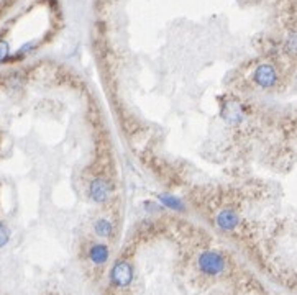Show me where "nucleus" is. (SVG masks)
<instances>
[{
	"instance_id": "nucleus-1",
	"label": "nucleus",
	"mask_w": 297,
	"mask_h": 295,
	"mask_svg": "<svg viewBox=\"0 0 297 295\" xmlns=\"http://www.w3.org/2000/svg\"><path fill=\"white\" fill-rule=\"evenodd\" d=\"M197 268L204 276L215 277V276H220L222 272L227 269V259L224 257V254L219 253V251L209 249L199 254Z\"/></svg>"
},
{
	"instance_id": "nucleus-2",
	"label": "nucleus",
	"mask_w": 297,
	"mask_h": 295,
	"mask_svg": "<svg viewBox=\"0 0 297 295\" xmlns=\"http://www.w3.org/2000/svg\"><path fill=\"white\" fill-rule=\"evenodd\" d=\"M110 284H112L115 289H127L131 285L133 277H135V271H133V266L127 259H118L112 269H110Z\"/></svg>"
},
{
	"instance_id": "nucleus-3",
	"label": "nucleus",
	"mask_w": 297,
	"mask_h": 295,
	"mask_svg": "<svg viewBox=\"0 0 297 295\" xmlns=\"http://www.w3.org/2000/svg\"><path fill=\"white\" fill-rule=\"evenodd\" d=\"M87 195L95 203H105L112 195V184L105 177H94L89 184Z\"/></svg>"
},
{
	"instance_id": "nucleus-4",
	"label": "nucleus",
	"mask_w": 297,
	"mask_h": 295,
	"mask_svg": "<svg viewBox=\"0 0 297 295\" xmlns=\"http://www.w3.org/2000/svg\"><path fill=\"white\" fill-rule=\"evenodd\" d=\"M255 84L263 88H271L278 84V72L271 64H259L253 74Z\"/></svg>"
},
{
	"instance_id": "nucleus-5",
	"label": "nucleus",
	"mask_w": 297,
	"mask_h": 295,
	"mask_svg": "<svg viewBox=\"0 0 297 295\" xmlns=\"http://www.w3.org/2000/svg\"><path fill=\"white\" fill-rule=\"evenodd\" d=\"M215 223H217V226L222 231H233L240 225V217L233 209H224L217 213Z\"/></svg>"
},
{
	"instance_id": "nucleus-6",
	"label": "nucleus",
	"mask_w": 297,
	"mask_h": 295,
	"mask_svg": "<svg viewBox=\"0 0 297 295\" xmlns=\"http://www.w3.org/2000/svg\"><path fill=\"white\" fill-rule=\"evenodd\" d=\"M89 261H91L94 266H103L107 264L109 257H110V249L107 245H103V243H95V245L91 246L89 249Z\"/></svg>"
},
{
	"instance_id": "nucleus-7",
	"label": "nucleus",
	"mask_w": 297,
	"mask_h": 295,
	"mask_svg": "<svg viewBox=\"0 0 297 295\" xmlns=\"http://www.w3.org/2000/svg\"><path fill=\"white\" fill-rule=\"evenodd\" d=\"M158 202L165 206L168 210H173L176 213H184L185 212V203L184 200H181L179 197H176L173 194H159L158 195Z\"/></svg>"
},
{
	"instance_id": "nucleus-8",
	"label": "nucleus",
	"mask_w": 297,
	"mask_h": 295,
	"mask_svg": "<svg viewBox=\"0 0 297 295\" xmlns=\"http://www.w3.org/2000/svg\"><path fill=\"white\" fill-rule=\"evenodd\" d=\"M222 116H224L228 123H240L243 120L241 105L233 100H230L227 105L222 107Z\"/></svg>"
},
{
	"instance_id": "nucleus-9",
	"label": "nucleus",
	"mask_w": 297,
	"mask_h": 295,
	"mask_svg": "<svg viewBox=\"0 0 297 295\" xmlns=\"http://www.w3.org/2000/svg\"><path fill=\"white\" fill-rule=\"evenodd\" d=\"M94 231L100 238H110V236L114 234L115 228H114V223L107 218H99L97 221L94 223Z\"/></svg>"
},
{
	"instance_id": "nucleus-10",
	"label": "nucleus",
	"mask_w": 297,
	"mask_h": 295,
	"mask_svg": "<svg viewBox=\"0 0 297 295\" xmlns=\"http://www.w3.org/2000/svg\"><path fill=\"white\" fill-rule=\"evenodd\" d=\"M284 48H286V53L289 56L297 57V29H295V32H292V33H289Z\"/></svg>"
},
{
	"instance_id": "nucleus-11",
	"label": "nucleus",
	"mask_w": 297,
	"mask_h": 295,
	"mask_svg": "<svg viewBox=\"0 0 297 295\" xmlns=\"http://www.w3.org/2000/svg\"><path fill=\"white\" fill-rule=\"evenodd\" d=\"M143 209H145V212H148V213H159V212L165 210V206H163L159 202L145 200V202H143Z\"/></svg>"
},
{
	"instance_id": "nucleus-12",
	"label": "nucleus",
	"mask_w": 297,
	"mask_h": 295,
	"mask_svg": "<svg viewBox=\"0 0 297 295\" xmlns=\"http://www.w3.org/2000/svg\"><path fill=\"white\" fill-rule=\"evenodd\" d=\"M9 240H10L9 228H7L5 223H2V221H0V248H4L7 243H9Z\"/></svg>"
},
{
	"instance_id": "nucleus-13",
	"label": "nucleus",
	"mask_w": 297,
	"mask_h": 295,
	"mask_svg": "<svg viewBox=\"0 0 297 295\" xmlns=\"http://www.w3.org/2000/svg\"><path fill=\"white\" fill-rule=\"evenodd\" d=\"M10 53V48H9V43L0 40V63H4L7 57H9Z\"/></svg>"
}]
</instances>
